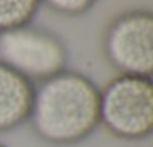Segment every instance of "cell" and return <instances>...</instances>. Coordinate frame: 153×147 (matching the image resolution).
<instances>
[{"instance_id":"1","label":"cell","mask_w":153,"mask_h":147,"mask_svg":"<svg viewBox=\"0 0 153 147\" xmlns=\"http://www.w3.org/2000/svg\"><path fill=\"white\" fill-rule=\"evenodd\" d=\"M101 87L86 74L66 69L36 84L29 125L53 146H75L99 128Z\"/></svg>"},{"instance_id":"2","label":"cell","mask_w":153,"mask_h":147,"mask_svg":"<svg viewBox=\"0 0 153 147\" xmlns=\"http://www.w3.org/2000/svg\"><path fill=\"white\" fill-rule=\"evenodd\" d=\"M99 126L123 141H141L153 131V81L119 74L101 89Z\"/></svg>"},{"instance_id":"3","label":"cell","mask_w":153,"mask_h":147,"mask_svg":"<svg viewBox=\"0 0 153 147\" xmlns=\"http://www.w3.org/2000/svg\"><path fill=\"white\" fill-rule=\"evenodd\" d=\"M0 62L39 84L68 69L69 48L53 30L29 24L0 33Z\"/></svg>"},{"instance_id":"4","label":"cell","mask_w":153,"mask_h":147,"mask_svg":"<svg viewBox=\"0 0 153 147\" xmlns=\"http://www.w3.org/2000/svg\"><path fill=\"white\" fill-rule=\"evenodd\" d=\"M102 53L120 74L152 77L153 12L129 9L114 17L104 32Z\"/></svg>"},{"instance_id":"5","label":"cell","mask_w":153,"mask_h":147,"mask_svg":"<svg viewBox=\"0 0 153 147\" xmlns=\"http://www.w3.org/2000/svg\"><path fill=\"white\" fill-rule=\"evenodd\" d=\"M36 84L0 62V134L29 123Z\"/></svg>"},{"instance_id":"6","label":"cell","mask_w":153,"mask_h":147,"mask_svg":"<svg viewBox=\"0 0 153 147\" xmlns=\"http://www.w3.org/2000/svg\"><path fill=\"white\" fill-rule=\"evenodd\" d=\"M42 0H0V33L33 24Z\"/></svg>"},{"instance_id":"7","label":"cell","mask_w":153,"mask_h":147,"mask_svg":"<svg viewBox=\"0 0 153 147\" xmlns=\"http://www.w3.org/2000/svg\"><path fill=\"white\" fill-rule=\"evenodd\" d=\"M99 0H42V5L65 17H81L90 12Z\"/></svg>"},{"instance_id":"8","label":"cell","mask_w":153,"mask_h":147,"mask_svg":"<svg viewBox=\"0 0 153 147\" xmlns=\"http://www.w3.org/2000/svg\"><path fill=\"white\" fill-rule=\"evenodd\" d=\"M0 147H8V146H6L5 143H2V141H0Z\"/></svg>"}]
</instances>
